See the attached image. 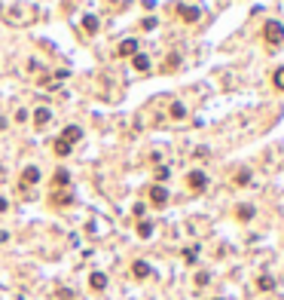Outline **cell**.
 Here are the masks:
<instances>
[{
  "instance_id": "cell-1",
  "label": "cell",
  "mask_w": 284,
  "mask_h": 300,
  "mask_svg": "<svg viewBox=\"0 0 284 300\" xmlns=\"http://www.w3.org/2000/svg\"><path fill=\"white\" fill-rule=\"evenodd\" d=\"M263 40H266L269 46H281V43H284V25L275 22V19H269V22L263 25Z\"/></svg>"
},
{
  "instance_id": "cell-2",
  "label": "cell",
  "mask_w": 284,
  "mask_h": 300,
  "mask_svg": "<svg viewBox=\"0 0 284 300\" xmlns=\"http://www.w3.org/2000/svg\"><path fill=\"white\" fill-rule=\"evenodd\" d=\"M186 184H190V190H193V193H202V190L208 187V175L196 169V172H190V175H186Z\"/></svg>"
},
{
  "instance_id": "cell-3",
  "label": "cell",
  "mask_w": 284,
  "mask_h": 300,
  "mask_svg": "<svg viewBox=\"0 0 284 300\" xmlns=\"http://www.w3.org/2000/svg\"><path fill=\"white\" fill-rule=\"evenodd\" d=\"M150 202H153L156 208H162V205L168 202V190H165L162 184H153V187H150Z\"/></svg>"
},
{
  "instance_id": "cell-4",
  "label": "cell",
  "mask_w": 284,
  "mask_h": 300,
  "mask_svg": "<svg viewBox=\"0 0 284 300\" xmlns=\"http://www.w3.org/2000/svg\"><path fill=\"white\" fill-rule=\"evenodd\" d=\"M150 273H153V267L147 264V260H135V264H132V276L135 279H147Z\"/></svg>"
},
{
  "instance_id": "cell-5",
  "label": "cell",
  "mask_w": 284,
  "mask_h": 300,
  "mask_svg": "<svg viewBox=\"0 0 284 300\" xmlns=\"http://www.w3.org/2000/svg\"><path fill=\"white\" fill-rule=\"evenodd\" d=\"M40 181V169L37 166H28L25 172H22V187H31V184H37Z\"/></svg>"
},
{
  "instance_id": "cell-6",
  "label": "cell",
  "mask_w": 284,
  "mask_h": 300,
  "mask_svg": "<svg viewBox=\"0 0 284 300\" xmlns=\"http://www.w3.org/2000/svg\"><path fill=\"white\" fill-rule=\"evenodd\" d=\"M79 138H83V132H79V126H67V129L61 132V141H67L70 147H73V144H76Z\"/></svg>"
},
{
  "instance_id": "cell-7",
  "label": "cell",
  "mask_w": 284,
  "mask_h": 300,
  "mask_svg": "<svg viewBox=\"0 0 284 300\" xmlns=\"http://www.w3.org/2000/svg\"><path fill=\"white\" fill-rule=\"evenodd\" d=\"M49 120H52V110H49V107H37V110H34V123H37V126H46Z\"/></svg>"
},
{
  "instance_id": "cell-8",
  "label": "cell",
  "mask_w": 284,
  "mask_h": 300,
  "mask_svg": "<svg viewBox=\"0 0 284 300\" xmlns=\"http://www.w3.org/2000/svg\"><path fill=\"white\" fill-rule=\"evenodd\" d=\"M89 288H92V291H104V288H107V276H104V273H92V276H89Z\"/></svg>"
},
{
  "instance_id": "cell-9",
  "label": "cell",
  "mask_w": 284,
  "mask_h": 300,
  "mask_svg": "<svg viewBox=\"0 0 284 300\" xmlns=\"http://www.w3.org/2000/svg\"><path fill=\"white\" fill-rule=\"evenodd\" d=\"M119 55H138V40H135V37L119 43Z\"/></svg>"
},
{
  "instance_id": "cell-10",
  "label": "cell",
  "mask_w": 284,
  "mask_h": 300,
  "mask_svg": "<svg viewBox=\"0 0 284 300\" xmlns=\"http://www.w3.org/2000/svg\"><path fill=\"white\" fill-rule=\"evenodd\" d=\"M232 181H235V187H248L251 184V169H238Z\"/></svg>"
},
{
  "instance_id": "cell-11",
  "label": "cell",
  "mask_w": 284,
  "mask_h": 300,
  "mask_svg": "<svg viewBox=\"0 0 284 300\" xmlns=\"http://www.w3.org/2000/svg\"><path fill=\"white\" fill-rule=\"evenodd\" d=\"M180 19H183L186 25L199 22V7H183V10H180Z\"/></svg>"
},
{
  "instance_id": "cell-12",
  "label": "cell",
  "mask_w": 284,
  "mask_h": 300,
  "mask_svg": "<svg viewBox=\"0 0 284 300\" xmlns=\"http://www.w3.org/2000/svg\"><path fill=\"white\" fill-rule=\"evenodd\" d=\"M272 86H275L278 92H284V64L275 67V73H272Z\"/></svg>"
},
{
  "instance_id": "cell-13",
  "label": "cell",
  "mask_w": 284,
  "mask_h": 300,
  "mask_svg": "<svg viewBox=\"0 0 284 300\" xmlns=\"http://www.w3.org/2000/svg\"><path fill=\"white\" fill-rule=\"evenodd\" d=\"M235 217H238V220H251V217H254V205H238Z\"/></svg>"
},
{
  "instance_id": "cell-14",
  "label": "cell",
  "mask_w": 284,
  "mask_h": 300,
  "mask_svg": "<svg viewBox=\"0 0 284 300\" xmlns=\"http://www.w3.org/2000/svg\"><path fill=\"white\" fill-rule=\"evenodd\" d=\"M138 236H141V239H150V236H153V223H150V220H141V223H138Z\"/></svg>"
},
{
  "instance_id": "cell-15",
  "label": "cell",
  "mask_w": 284,
  "mask_h": 300,
  "mask_svg": "<svg viewBox=\"0 0 284 300\" xmlns=\"http://www.w3.org/2000/svg\"><path fill=\"white\" fill-rule=\"evenodd\" d=\"M132 61H135V67H138V70H150V58H147V55H141V52H138V55H132Z\"/></svg>"
},
{
  "instance_id": "cell-16",
  "label": "cell",
  "mask_w": 284,
  "mask_h": 300,
  "mask_svg": "<svg viewBox=\"0 0 284 300\" xmlns=\"http://www.w3.org/2000/svg\"><path fill=\"white\" fill-rule=\"evenodd\" d=\"M67 181H70V175H67L64 169H58V172H55V178H52V184H55V187H67Z\"/></svg>"
},
{
  "instance_id": "cell-17",
  "label": "cell",
  "mask_w": 284,
  "mask_h": 300,
  "mask_svg": "<svg viewBox=\"0 0 284 300\" xmlns=\"http://www.w3.org/2000/svg\"><path fill=\"white\" fill-rule=\"evenodd\" d=\"M257 288H260V291H272V288H275V279H272V276H260V279H257Z\"/></svg>"
},
{
  "instance_id": "cell-18",
  "label": "cell",
  "mask_w": 284,
  "mask_h": 300,
  "mask_svg": "<svg viewBox=\"0 0 284 300\" xmlns=\"http://www.w3.org/2000/svg\"><path fill=\"white\" fill-rule=\"evenodd\" d=\"M171 117H174V120H183V117H186V107H183L180 101H174V104H171Z\"/></svg>"
},
{
  "instance_id": "cell-19",
  "label": "cell",
  "mask_w": 284,
  "mask_h": 300,
  "mask_svg": "<svg viewBox=\"0 0 284 300\" xmlns=\"http://www.w3.org/2000/svg\"><path fill=\"white\" fill-rule=\"evenodd\" d=\"M83 28H86L89 34H95V31H98V19H95V16H86V19H83Z\"/></svg>"
},
{
  "instance_id": "cell-20",
  "label": "cell",
  "mask_w": 284,
  "mask_h": 300,
  "mask_svg": "<svg viewBox=\"0 0 284 300\" xmlns=\"http://www.w3.org/2000/svg\"><path fill=\"white\" fill-rule=\"evenodd\" d=\"M55 154H58V157H67V154H70V144L58 138V141H55Z\"/></svg>"
},
{
  "instance_id": "cell-21",
  "label": "cell",
  "mask_w": 284,
  "mask_h": 300,
  "mask_svg": "<svg viewBox=\"0 0 284 300\" xmlns=\"http://www.w3.org/2000/svg\"><path fill=\"white\" fill-rule=\"evenodd\" d=\"M196 257H199V248H186V251H183V260H186V264H196Z\"/></svg>"
},
{
  "instance_id": "cell-22",
  "label": "cell",
  "mask_w": 284,
  "mask_h": 300,
  "mask_svg": "<svg viewBox=\"0 0 284 300\" xmlns=\"http://www.w3.org/2000/svg\"><path fill=\"white\" fill-rule=\"evenodd\" d=\"M156 178H159V181H165V178H168V169H165V166H159V169H156Z\"/></svg>"
},
{
  "instance_id": "cell-23",
  "label": "cell",
  "mask_w": 284,
  "mask_h": 300,
  "mask_svg": "<svg viewBox=\"0 0 284 300\" xmlns=\"http://www.w3.org/2000/svg\"><path fill=\"white\" fill-rule=\"evenodd\" d=\"M196 282H199V285H208V282H211V276H208V273H199V276H196Z\"/></svg>"
},
{
  "instance_id": "cell-24",
  "label": "cell",
  "mask_w": 284,
  "mask_h": 300,
  "mask_svg": "<svg viewBox=\"0 0 284 300\" xmlns=\"http://www.w3.org/2000/svg\"><path fill=\"white\" fill-rule=\"evenodd\" d=\"M7 239H10V233H7V230H0V242H7Z\"/></svg>"
},
{
  "instance_id": "cell-25",
  "label": "cell",
  "mask_w": 284,
  "mask_h": 300,
  "mask_svg": "<svg viewBox=\"0 0 284 300\" xmlns=\"http://www.w3.org/2000/svg\"><path fill=\"white\" fill-rule=\"evenodd\" d=\"M0 211H7V199L4 196H0Z\"/></svg>"
},
{
  "instance_id": "cell-26",
  "label": "cell",
  "mask_w": 284,
  "mask_h": 300,
  "mask_svg": "<svg viewBox=\"0 0 284 300\" xmlns=\"http://www.w3.org/2000/svg\"><path fill=\"white\" fill-rule=\"evenodd\" d=\"M4 126H7V120H4V117H0V129H4Z\"/></svg>"
}]
</instances>
